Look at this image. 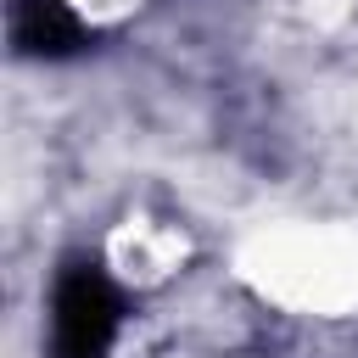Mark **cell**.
<instances>
[{"label":"cell","instance_id":"obj_1","mask_svg":"<svg viewBox=\"0 0 358 358\" xmlns=\"http://www.w3.org/2000/svg\"><path fill=\"white\" fill-rule=\"evenodd\" d=\"M123 302L95 263H67L50 296V347L56 358H106L117 341Z\"/></svg>","mask_w":358,"mask_h":358},{"label":"cell","instance_id":"obj_2","mask_svg":"<svg viewBox=\"0 0 358 358\" xmlns=\"http://www.w3.org/2000/svg\"><path fill=\"white\" fill-rule=\"evenodd\" d=\"M11 34H17L22 56H45V62L84 50V39H90L84 22H78V11H73L67 0H17Z\"/></svg>","mask_w":358,"mask_h":358}]
</instances>
